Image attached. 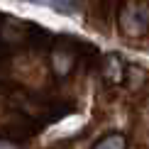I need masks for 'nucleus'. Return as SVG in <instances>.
<instances>
[{"label":"nucleus","mask_w":149,"mask_h":149,"mask_svg":"<svg viewBox=\"0 0 149 149\" xmlns=\"http://www.w3.org/2000/svg\"><path fill=\"white\" fill-rule=\"evenodd\" d=\"M93 149H125V139H122L120 134H110V137L100 139Z\"/></svg>","instance_id":"obj_1"},{"label":"nucleus","mask_w":149,"mask_h":149,"mask_svg":"<svg viewBox=\"0 0 149 149\" xmlns=\"http://www.w3.org/2000/svg\"><path fill=\"white\" fill-rule=\"evenodd\" d=\"M105 76H108L110 81H120V78H122L120 61H117L115 56H110V59H108V69H105Z\"/></svg>","instance_id":"obj_2"},{"label":"nucleus","mask_w":149,"mask_h":149,"mask_svg":"<svg viewBox=\"0 0 149 149\" xmlns=\"http://www.w3.org/2000/svg\"><path fill=\"white\" fill-rule=\"evenodd\" d=\"M0 149H20V147L15 142H10V139H0Z\"/></svg>","instance_id":"obj_3"}]
</instances>
